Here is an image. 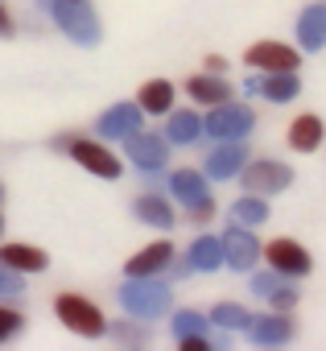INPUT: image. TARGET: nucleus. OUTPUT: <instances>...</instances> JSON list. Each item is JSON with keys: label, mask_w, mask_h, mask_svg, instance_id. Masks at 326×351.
Listing matches in <instances>:
<instances>
[{"label": "nucleus", "mask_w": 326, "mask_h": 351, "mask_svg": "<svg viewBox=\"0 0 326 351\" xmlns=\"http://www.w3.org/2000/svg\"><path fill=\"white\" fill-rule=\"evenodd\" d=\"M50 13H54V21H58V29L71 38V42H79V46H99V17L91 13V5L87 0H50Z\"/></svg>", "instance_id": "obj_1"}, {"label": "nucleus", "mask_w": 326, "mask_h": 351, "mask_svg": "<svg viewBox=\"0 0 326 351\" xmlns=\"http://www.w3.org/2000/svg\"><path fill=\"white\" fill-rule=\"evenodd\" d=\"M120 306L136 318H161L170 310V289L153 277H128V285L120 289Z\"/></svg>", "instance_id": "obj_2"}, {"label": "nucleus", "mask_w": 326, "mask_h": 351, "mask_svg": "<svg viewBox=\"0 0 326 351\" xmlns=\"http://www.w3.org/2000/svg\"><path fill=\"white\" fill-rule=\"evenodd\" d=\"M54 314L66 322V330H75V335H83V339H99V335L108 330L99 306H95L91 298H83V293H58V298H54Z\"/></svg>", "instance_id": "obj_3"}, {"label": "nucleus", "mask_w": 326, "mask_h": 351, "mask_svg": "<svg viewBox=\"0 0 326 351\" xmlns=\"http://www.w3.org/2000/svg\"><path fill=\"white\" fill-rule=\"evenodd\" d=\"M252 124H256V116H252L248 104L223 99V104H215V112L203 120V132H211V136H219V141H244V136L252 132Z\"/></svg>", "instance_id": "obj_4"}, {"label": "nucleus", "mask_w": 326, "mask_h": 351, "mask_svg": "<svg viewBox=\"0 0 326 351\" xmlns=\"http://www.w3.org/2000/svg\"><path fill=\"white\" fill-rule=\"evenodd\" d=\"M170 191H174V199H178L195 219H211V215H215V203H211L207 178H203L199 169H178L174 178H170Z\"/></svg>", "instance_id": "obj_5"}, {"label": "nucleus", "mask_w": 326, "mask_h": 351, "mask_svg": "<svg viewBox=\"0 0 326 351\" xmlns=\"http://www.w3.org/2000/svg\"><path fill=\"white\" fill-rule=\"evenodd\" d=\"M244 186H248V195H281L289 182H293V169L285 165V161H244Z\"/></svg>", "instance_id": "obj_6"}, {"label": "nucleus", "mask_w": 326, "mask_h": 351, "mask_svg": "<svg viewBox=\"0 0 326 351\" xmlns=\"http://www.w3.org/2000/svg\"><path fill=\"white\" fill-rule=\"evenodd\" d=\"M219 244H223V265L236 269V273H248V269L260 261V240H256L244 223H236Z\"/></svg>", "instance_id": "obj_7"}, {"label": "nucleus", "mask_w": 326, "mask_h": 351, "mask_svg": "<svg viewBox=\"0 0 326 351\" xmlns=\"http://www.w3.org/2000/svg\"><path fill=\"white\" fill-rule=\"evenodd\" d=\"M128 157H132V165L136 169H145V173H157L161 165H166V157H170V145H166V136H157V132H132L128 136Z\"/></svg>", "instance_id": "obj_8"}, {"label": "nucleus", "mask_w": 326, "mask_h": 351, "mask_svg": "<svg viewBox=\"0 0 326 351\" xmlns=\"http://www.w3.org/2000/svg\"><path fill=\"white\" fill-rule=\"evenodd\" d=\"M264 261H268L281 277H305V273L314 269L310 252H305L297 240H273V244L264 248Z\"/></svg>", "instance_id": "obj_9"}, {"label": "nucleus", "mask_w": 326, "mask_h": 351, "mask_svg": "<svg viewBox=\"0 0 326 351\" xmlns=\"http://www.w3.org/2000/svg\"><path fill=\"white\" fill-rule=\"evenodd\" d=\"M71 157L87 173H99V178H120V157L108 153L99 141H71Z\"/></svg>", "instance_id": "obj_10"}, {"label": "nucleus", "mask_w": 326, "mask_h": 351, "mask_svg": "<svg viewBox=\"0 0 326 351\" xmlns=\"http://www.w3.org/2000/svg\"><path fill=\"white\" fill-rule=\"evenodd\" d=\"M244 62L248 66H256V71H293L297 66V50L293 46H281V42H256V46H248V54H244Z\"/></svg>", "instance_id": "obj_11"}, {"label": "nucleus", "mask_w": 326, "mask_h": 351, "mask_svg": "<svg viewBox=\"0 0 326 351\" xmlns=\"http://www.w3.org/2000/svg\"><path fill=\"white\" fill-rule=\"evenodd\" d=\"M293 318L285 314V310H277V314H264V318H252V326H248V339L256 343V347H281V343H289L293 339Z\"/></svg>", "instance_id": "obj_12"}, {"label": "nucleus", "mask_w": 326, "mask_h": 351, "mask_svg": "<svg viewBox=\"0 0 326 351\" xmlns=\"http://www.w3.org/2000/svg\"><path fill=\"white\" fill-rule=\"evenodd\" d=\"M297 46L310 50V54L326 46V0H314L310 9H301V17H297Z\"/></svg>", "instance_id": "obj_13"}, {"label": "nucleus", "mask_w": 326, "mask_h": 351, "mask_svg": "<svg viewBox=\"0 0 326 351\" xmlns=\"http://www.w3.org/2000/svg\"><path fill=\"white\" fill-rule=\"evenodd\" d=\"M252 91H260L268 104H289L301 91V79L293 71H268L264 79H252Z\"/></svg>", "instance_id": "obj_14"}, {"label": "nucleus", "mask_w": 326, "mask_h": 351, "mask_svg": "<svg viewBox=\"0 0 326 351\" xmlns=\"http://www.w3.org/2000/svg\"><path fill=\"white\" fill-rule=\"evenodd\" d=\"M140 128V108L136 104H116L99 116V136L116 141V136H132Z\"/></svg>", "instance_id": "obj_15"}, {"label": "nucleus", "mask_w": 326, "mask_h": 351, "mask_svg": "<svg viewBox=\"0 0 326 351\" xmlns=\"http://www.w3.org/2000/svg\"><path fill=\"white\" fill-rule=\"evenodd\" d=\"M174 261V248H170V240H157V244H149V248H140L124 269H128V277H153V273H161Z\"/></svg>", "instance_id": "obj_16"}, {"label": "nucleus", "mask_w": 326, "mask_h": 351, "mask_svg": "<svg viewBox=\"0 0 326 351\" xmlns=\"http://www.w3.org/2000/svg\"><path fill=\"white\" fill-rule=\"evenodd\" d=\"M0 265H9L17 273H46L50 269V256L34 244H5L0 248Z\"/></svg>", "instance_id": "obj_17"}, {"label": "nucleus", "mask_w": 326, "mask_h": 351, "mask_svg": "<svg viewBox=\"0 0 326 351\" xmlns=\"http://www.w3.org/2000/svg\"><path fill=\"white\" fill-rule=\"evenodd\" d=\"M244 161H248L244 141H227L223 149H215V153L207 157V173H211V178H231V173L244 169Z\"/></svg>", "instance_id": "obj_18"}, {"label": "nucleus", "mask_w": 326, "mask_h": 351, "mask_svg": "<svg viewBox=\"0 0 326 351\" xmlns=\"http://www.w3.org/2000/svg\"><path fill=\"white\" fill-rule=\"evenodd\" d=\"M322 136H326V128H322V120L314 112H305V116H297L289 124V149H297V153H314L322 145Z\"/></svg>", "instance_id": "obj_19"}, {"label": "nucleus", "mask_w": 326, "mask_h": 351, "mask_svg": "<svg viewBox=\"0 0 326 351\" xmlns=\"http://www.w3.org/2000/svg\"><path fill=\"white\" fill-rule=\"evenodd\" d=\"M132 215H136L140 223H149V228H161V232L174 228V207H170L166 199H157V195H140V199L132 203Z\"/></svg>", "instance_id": "obj_20"}, {"label": "nucleus", "mask_w": 326, "mask_h": 351, "mask_svg": "<svg viewBox=\"0 0 326 351\" xmlns=\"http://www.w3.org/2000/svg\"><path fill=\"white\" fill-rule=\"evenodd\" d=\"M136 99H140V104H136L140 112L161 116V112H170V104H174V83H170V79H149Z\"/></svg>", "instance_id": "obj_21"}, {"label": "nucleus", "mask_w": 326, "mask_h": 351, "mask_svg": "<svg viewBox=\"0 0 326 351\" xmlns=\"http://www.w3.org/2000/svg\"><path fill=\"white\" fill-rule=\"evenodd\" d=\"M190 269H199V273L223 269V244H219L215 236H199V240L190 244Z\"/></svg>", "instance_id": "obj_22"}, {"label": "nucleus", "mask_w": 326, "mask_h": 351, "mask_svg": "<svg viewBox=\"0 0 326 351\" xmlns=\"http://www.w3.org/2000/svg\"><path fill=\"white\" fill-rule=\"evenodd\" d=\"M186 91L199 99V104H223V99H231V87L211 71V75H195L190 83H186Z\"/></svg>", "instance_id": "obj_23"}, {"label": "nucleus", "mask_w": 326, "mask_h": 351, "mask_svg": "<svg viewBox=\"0 0 326 351\" xmlns=\"http://www.w3.org/2000/svg\"><path fill=\"white\" fill-rule=\"evenodd\" d=\"M166 132H170L174 145H195L203 136V120H199V112H174Z\"/></svg>", "instance_id": "obj_24"}, {"label": "nucleus", "mask_w": 326, "mask_h": 351, "mask_svg": "<svg viewBox=\"0 0 326 351\" xmlns=\"http://www.w3.org/2000/svg\"><path fill=\"white\" fill-rule=\"evenodd\" d=\"M211 322L223 326V330H248V326H252V314H248L244 306H236V302H223V306L211 310Z\"/></svg>", "instance_id": "obj_25"}, {"label": "nucleus", "mask_w": 326, "mask_h": 351, "mask_svg": "<svg viewBox=\"0 0 326 351\" xmlns=\"http://www.w3.org/2000/svg\"><path fill=\"white\" fill-rule=\"evenodd\" d=\"M231 219H236V223H244V228H256V223H264V219H268V203H264V199H256V195H252V199H240V203L231 207Z\"/></svg>", "instance_id": "obj_26"}, {"label": "nucleus", "mask_w": 326, "mask_h": 351, "mask_svg": "<svg viewBox=\"0 0 326 351\" xmlns=\"http://www.w3.org/2000/svg\"><path fill=\"white\" fill-rule=\"evenodd\" d=\"M174 335L178 339H199V335H207V318L199 310H178L174 314Z\"/></svg>", "instance_id": "obj_27"}, {"label": "nucleus", "mask_w": 326, "mask_h": 351, "mask_svg": "<svg viewBox=\"0 0 326 351\" xmlns=\"http://www.w3.org/2000/svg\"><path fill=\"white\" fill-rule=\"evenodd\" d=\"M25 326V318H21V310H9V306H0V343H9L17 330Z\"/></svg>", "instance_id": "obj_28"}, {"label": "nucleus", "mask_w": 326, "mask_h": 351, "mask_svg": "<svg viewBox=\"0 0 326 351\" xmlns=\"http://www.w3.org/2000/svg\"><path fill=\"white\" fill-rule=\"evenodd\" d=\"M268 302H273V310H289V306H297V289L293 285H277L268 293Z\"/></svg>", "instance_id": "obj_29"}, {"label": "nucleus", "mask_w": 326, "mask_h": 351, "mask_svg": "<svg viewBox=\"0 0 326 351\" xmlns=\"http://www.w3.org/2000/svg\"><path fill=\"white\" fill-rule=\"evenodd\" d=\"M25 285H21V273L17 269H9V265H0V293H21Z\"/></svg>", "instance_id": "obj_30"}, {"label": "nucleus", "mask_w": 326, "mask_h": 351, "mask_svg": "<svg viewBox=\"0 0 326 351\" xmlns=\"http://www.w3.org/2000/svg\"><path fill=\"white\" fill-rule=\"evenodd\" d=\"M277 277H281L277 269H273V273H256V277H252V293H260V298H268V293H273V289L281 285Z\"/></svg>", "instance_id": "obj_31"}, {"label": "nucleus", "mask_w": 326, "mask_h": 351, "mask_svg": "<svg viewBox=\"0 0 326 351\" xmlns=\"http://www.w3.org/2000/svg\"><path fill=\"white\" fill-rule=\"evenodd\" d=\"M112 330H116V339H120V343H136V347L149 339V335H145L140 326H132V322H120V326H112Z\"/></svg>", "instance_id": "obj_32"}, {"label": "nucleus", "mask_w": 326, "mask_h": 351, "mask_svg": "<svg viewBox=\"0 0 326 351\" xmlns=\"http://www.w3.org/2000/svg\"><path fill=\"white\" fill-rule=\"evenodd\" d=\"M13 34V17H9V9L0 5V38H9Z\"/></svg>", "instance_id": "obj_33"}, {"label": "nucleus", "mask_w": 326, "mask_h": 351, "mask_svg": "<svg viewBox=\"0 0 326 351\" xmlns=\"http://www.w3.org/2000/svg\"><path fill=\"white\" fill-rule=\"evenodd\" d=\"M0 199H5V186H0Z\"/></svg>", "instance_id": "obj_34"}, {"label": "nucleus", "mask_w": 326, "mask_h": 351, "mask_svg": "<svg viewBox=\"0 0 326 351\" xmlns=\"http://www.w3.org/2000/svg\"><path fill=\"white\" fill-rule=\"evenodd\" d=\"M0 232H5V219H0Z\"/></svg>", "instance_id": "obj_35"}]
</instances>
